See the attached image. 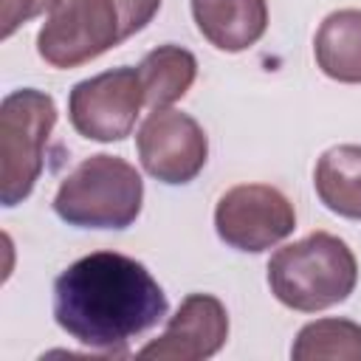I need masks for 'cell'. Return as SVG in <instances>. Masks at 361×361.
Here are the masks:
<instances>
[{
	"label": "cell",
	"instance_id": "277c9868",
	"mask_svg": "<svg viewBox=\"0 0 361 361\" xmlns=\"http://www.w3.org/2000/svg\"><path fill=\"white\" fill-rule=\"evenodd\" d=\"M56 121L54 99L23 87L0 107V197L3 206L20 203L39 178L42 147Z\"/></svg>",
	"mask_w": 361,
	"mask_h": 361
},
{
	"label": "cell",
	"instance_id": "7a4b0ae2",
	"mask_svg": "<svg viewBox=\"0 0 361 361\" xmlns=\"http://www.w3.org/2000/svg\"><path fill=\"white\" fill-rule=\"evenodd\" d=\"M355 257L333 234L316 231L279 248L268 262L274 296L293 310H324L344 302L355 288Z\"/></svg>",
	"mask_w": 361,
	"mask_h": 361
},
{
	"label": "cell",
	"instance_id": "6da1fadb",
	"mask_svg": "<svg viewBox=\"0 0 361 361\" xmlns=\"http://www.w3.org/2000/svg\"><path fill=\"white\" fill-rule=\"evenodd\" d=\"M166 316V296L133 257L96 251L76 259L54 282V319L76 341L124 355L133 336Z\"/></svg>",
	"mask_w": 361,
	"mask_h": 361
},
{
	"label": "cell",
	"instance_id": "8992f818",
	"mask_svg": "<svg viewBox=\"0 0 361 361\" xmlns=\"http://www.w3.org/2000/svg\"><path fill=\"white\" fill-rule=\"evenodd\" d=\"M144 102L141 76L133 68H116L79 82L71 90L68 113L76 133L93 141H121L130 135Z\"/></svg>",
	"mask_w": 361,
	"mask_h": 361
},
{
	"label": "cell",
	"instance_id": "52a82bcc",
	"mask_svg": "<svg viewBox=\"0 0 361 361\" xmlns=\"http://www.w3.org/2000/svg\"><path fill=\"white\" fill-rule=\"evenodd\" d=\"M296 214L282 192L262 183L228 189L214 212L223 243L240 251H265L293 231Z\"/></svg>",
	"mask_w": 361,
	"mask_h": 361
},
{
	"label": "cell",
	"instance_id": "9a60e30c",
	"mask_svg": "<svg viewBox=\"0 0 361 361\" xmlns=\"http://www.w3.org/2000/svg\"><path fill=\"white\" fill-rule=\"evenodd\" d=\"M56 6H62V0H0V23H3L0 34L11 37L20 23H25L42 11H51Z\"/></svg>",
	"mask_w": 361,
	"mask_h": 361
},
{
	"label": "cell",
	"instance_id": "ba28073f",
	"mask_svg": "<svg viewBox=\"0 0 361 361\" xmlns=\"http://www.w3.org/2000/svg\"><path fill=\"white\" fill-rule=\"evenodd\" d=\"M206 133L178 110H152L138 130L144 169L164 183H189L206 164Z\"/></svg>",
	"mask_w": 361,
	"mask_h": 361
},
{
	"label": "cell",
	"instance_id": "7c38bea8",
	"mask_svg": "<svg viewBox=\"0 0 361 361\" xmlns=\"http://www.w3.org/2000/svg\"><path fill=\"white\" fill-rule=\"evenodd\" d=\"M319 68L338 82H361V11H333L316 34Z\"/></svg>",
	"mask_w": 361,
	"mask_h": 361
},
{
	"label": "cell",
	"instance_id": "30bf717a",
	"mask_svg": "<svg viewBox=\"0 0 361 361\" xmlns=\"http://www.w3.org/2000/svg\"><path fill=\"white\" fill-rule=\"evenodd\" d=\"M200 34L220 51H243L254 45L268 25L265 0H192Z\"/></svg>",
	"mask_w": 361,
	"mask_h": 361
},
{
	"label": "cell",
	"instance_id": "8fae6325",
	"mask_svg": "<svg viewBox=\"0 0 361 361\" xmlns=\"http://www.w3.org/2000/svg\"><path fill=\"white\" fill-rule=\"evenodd\" d=\"M313 183L330 212L361 220V147L344 144L327 149L316 164Z\"/></svg>",
	"mask_w": 361,
	"mask_h": 361
},
{
	"label": "cell",
	"instance_id": "2e32d148",
	"mask_svg": "<svg viewBox=\"0 0 361 361\" xmlns=\"http://www.w3.org/2000/svg\"><path fill=\"white\" fill-rule=\"evenodd\" d=\"M113 3L121 17V37H130L138 28H144L161 6V0H113Z\"/></svg>",
	"mask_w": 361,
	"mask_h": 361
},
{
	"label": "cell",
	"instance_id": "9c48e42d",
	"mask_svg": "<svg viewBox=\"0 0 361 361\" xmlns=\"http://www.w3.org/2000/svg\"><path fill=\"white\" fill-rule=\"evenodd\" d=\"M228 336V319L223 305L214 296L192 293L183 299L178 313L169 319L161 338L147 344L138 358H209L214 355Z\"/></svg>",
	"mask_w": 361,
	"mask_h": 361
},
{
	"label": "cell",
	"instance_id": "3957f363",
	"mask_svg": "<svg viewBox=\"0 0 361 361\" xmlns=\"http://www.w3.org/2000/svg\"><path fill=\"white\" fill-rule=\"evenodd\" d=\"M144 183L135 166L116 155H90L59 186L56 214L82 228H124L141 212Z\"/></svg>",
	"mask_w": 361,
	"mask_h": 361
},
{
	"label": "cell",
	"instance_id": "4fadbf2b",
	"mask_svg": "<svg viewBox=\"0 0 361 361\" xmlns=\"http://www.w3.org/2000/svg\"><path fill=\"white\" fill-rule=\"evenodd\" d=\"M195 73H197V62L189 51H183L178 45H161V48L149 51L144 56V62L138 65L144 102L152 110H161V107L178 102L195 82Z\"/></svg>",
	"mask_w": 361,
	"mask_h": 361
},
{
	"label": "cell",
	"instance_id": "5b68a950",
	"mask_svg": "<svg viewBox=\"0 0 361 361\" xmlns=\"http://www.w3.org/2000/svg\"><path fill=\"white\" fill-rule=\"evenodd\" d=\"M121 17L113 0H62L39 31V56L54 68H73L116 45Z\"/></svg>",
	"mask_w": 361,
	"mask_h": 361
},
{
	"label": "cell",
	"instance_id": "5bb4252c",
	"mask_svg": "<svg viewBox=\"0 0 361 361\" xmlns=\"http://www.w3.org/2000/svg\"><path fill=\"white\" fill-rule=\"evenodd\" d=\"M293 358H361V327L341 319H322L307 324L293 350Z\"/></svg>",
	"mask_w": 361,
	"mask_h": 361
}]
</instances>
